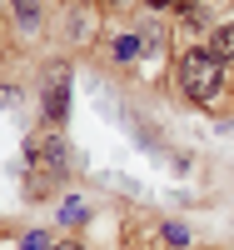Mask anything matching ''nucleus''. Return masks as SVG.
<instances>
[{"instance_id":"nucleus-1","label":"nucleus","mask_w":234,"mask_h":250,"mask_svg":"<svg viewBox=\"0 0 234 250\" xmlns=\"http://www.w3.org/2000/svg\"><path fill=\"white\" fill-rule=\"evenodd\" d=\"M180 90H184V100H195V105H215L219 90H224V60L209 45L184 50V60H180Z\"/></svg>"},{"instance_id":"nucleus-2","label":"nucleus","mask_w":234,"mask_h":250,"mask_svg":"<svg viewBox=\"0 0 234 250\" xmlns=\"http://www.w3.org/2000/svg\"><path fill=\"white\" fill-rule=\"evenodd\" d=\"M40 100H45L50 130H60V125H65V115H70V65H65V60L45 65V75H40Z\"/></svg>"},{"instance_id":"nucleus-3","label":"nucleus","mask_w":234,"mask_h":250,"mask_svg":"<svg viewBox=\"0 0 234 250\" xmlns=\"http://www.w3.org/2000/svg\"><path fill=\"white\" fill-rule=\"evenodd\" d=\"M25 155H30V165H40V170H65V140H60L55 130L50 135H35V140H25Z\"/></svg>"},{"instance_id":"nucleus-4","label":"nucleus","mask_w":234,"mask_h":250,"mask_svg":"<svg viewBox=\"0 0 234 250\" xmlns=\"http://www.w3.org/2000/svg\"><path fill=\"white\" fill-rule=\"evenodd\" d=\"M209 50H215L219 60H234V20H229V25H215V35H209Z\"/></svg>"},{"instance_id":"nucleus-5","label":"nucleus","mask_w":234,"mask_h":250,"mask_svg":"<svg viewBox=\"0 0 234 250\" xmlns=\"http://www.w3.org/2000/svg\"><path fill=\"white\" fill-rule=\"evenodd\" d=\"M140 50H144V45H140V35H120V40H115V50H110V55L120 60V65H130V60H135Z\"/></svg>"},{"instance_id":"nucleus-6","label":"nucleus","mask_w":234,"mask_h":250,"mask_svg":"<svg viewBox=\"0 0 234 250\" xmlns=\"http://www.w3.org/2000/svg\"><path fill=\"white\" fill-rule=\"evenodd\" d=\"M10 5H15V15H20V25H35V20H40V5H35V0H10Z\"/></svg>"},{"instance_id":"nucleus-7","label":"nucleus","mask_w":234,"mask_h":250,"mask_svg":"<svg viewBox=\"0 0 234 250\" xmlns=\"http://www.w3.org/2000/svg\"><path fill=\"white\" fill-rule=\"evenodd\" d=\"M140 45H164V25H150V20H144V25H140Z\"/></svg>"},{"instance_id":"nucleus-8","label":"nucleus","mask_w":234,"mask_h":250,"mask_svg":"<svg viewBox=\"0 0 234 250\" xmlns=\"http://www.w3.org/2000/svg\"><path fill=\"white\" fill-rule=\"evenodd\" d=\"M60 220H65V225H80V220H85V200H65V205H60Z\"/></svg>"},{"instance_id":"nucleus-9","label":"nucleus","mask_w":234,"mask_h":250,"mask_svg":"<svg viewBox=\"0 0 234 250\" xmlns=\"http://www.w3.org/2000/svg\"><path fill=\"white\" fill-rule=\"evenodd\" d=\"M20 250H50V235L45 230H25L20 235Z\"/></svg>"},{"instance_id":"nucleus-10","label":"nucleus","mask_w":234,"mask_h":250,"mask_svg":"<svg viewBox=\"0 0 234 250\" xmlns=\"http://www.w3.org/2000/svg\"><path fill=\"white\" fill-rule=\"evenodd\" d=\"M160 235H164L169 245H180V250L189 245V230H184V225H175V220H169V225H164V230H160Z\"/></svg>"},{"instance_id":"nucleus-11","label":"nucleus","mask_w":234,"mask_h":250,"mask_svg":"<svg viewBox=\"0 0 234 250\" xmlns=\"http://www.w3.org/2000/svg\"><path fill=\"white\" fill-rule=\"evenodd\" d=\"M169 5H180V0H150V10H169Z\"/></svg>"},{"instance_id":"nucleus-12","label":"nucleus","mask_w":234,"mask_h":250,"mask_svg":"<svg viewBox=\"0 0 234 250\" xmlns=\"http://www.w3.org/2000/svg\"><path fill=\"white\" fill-rule=\"evenodd\" d=\"M50 250H85V245H75V240H60V245H50Z\"/></svg>"},{"instance_id":"nucleus-13","label":"nucleus","mask_w":234,"mask_h":250,"mask_svg":"<svg viewBox=\"0 0 234 250\" xmlns=\"http://www.w3.org/2000/svg\"><path fill=\"white\" fill-rule=\"evenodd\" d=\"M105 5H115V10H120V5H130V0H105Z\"/></svg>"}]
</instances>
